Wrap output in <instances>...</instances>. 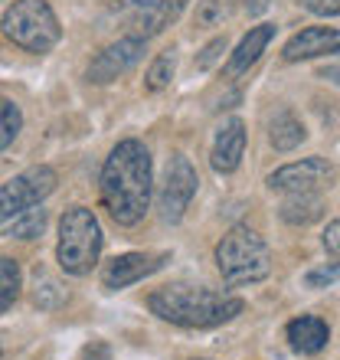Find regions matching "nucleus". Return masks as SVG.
<instances>
[{"mask_svg": "<svg viewBox=\"0 0 340 360\" xmlns=\"http://www.w3.org/2000/svg\"><path fill=\"white\" fill-rule=\"evenodd\" d=\"M151 154L134 138L115 144V151L105 158L98 190H102V203L108 210V217L118 226H134L144 219V213L151 207Z\"/></svg>", "mask_w": 340, "mask_h": 360, "instance_id": "nucleus-1", "label": "nucleus"}, {"mask_svg": "<svg viewBox=\"0 0 340 360\" xmlns=\"http://www.w3.org/2000/svg\"><path fill=\"white\" fill-rule=\"evenodd\" d=\"M151 311L161 321L180 324V328H216V324L233 321L242 314V298L223 292H209V288H193V285H170L148 298Z\"/></svg>", "mask_w": 340, "mask_h": 360, "instance_id": "nucleus-2", "label": "nucleus"}, {"mask_svg": "<svg viewBox=\"0 0 340 360\" xmlns=\"http://www.w3.org/2000/svg\"><path fill=\"white\" fill-rule=\"evenodd\" d=\"M216 266L226 285H252L268 278L272 252L252 226H233L216 246Z\"/></svg>", "mask_w": 340, "mask_h": 360, "instance_id": "nucleus-3", "label": "nucleus"}, {"mask_svg": "<svg viewBox=\"0 0 340 360\" xmlns=\"http://www.w3.org/2000/svg\"><path fill=\"white\" fill-rule=\"evenodd\" d=\"M102 256V226L92 210L72 207L59 223L56 259L66 275H89Z\"/></svg>", "mask_w": 340, "mask_h": 360, "instance_id": "nucleus-4", "label": "nucleus"}, {"mask_svg": "<svg viewBox=\"0 0 340 360\" xmlns=\"http://www.w3.org/2000/svg\"><path fill=\"white\" fill-rule=\"evenodd\" d=\"M0 30L27 53H49L63 37V27L46 0H13L0 17Z\"/></svg>", "mask_w": 340, "mask_h": 360, "instance_id": "nucleus-5", "label": "nucleus"}, {"mask_svg": "<svg viewBox=\"0 0 340 360\" xmlns=\"http://www.w3.org/2000/svg\"><path fill=\"white\" fill-rule=\"evenodd\" d=\"M56 184H59L56 171L46 167V164L30 167V171L17 174L13 180H7V184L0 187V223L20 217V213L30 207H39V203L56 190Z\"/></svg>", "mask_w": 340, "mask_h": 360, "instance_id": "nucleus-6", "label": "nucleus"}, {"mask_svg": "<svg viewBox=\"0 0 340 360\" xmlns=\"http://www.w3.org/2000/svg\"><path fill=\"white\" fill-rule=\"evenodd\" d=\"M197 187H200V177L193 171V164L190 158L183 154H174L167 164V171H164V184H161V217L167 223H180L183 213H187L190 200L197 197Z\"/></svg>", "mask_w": 340, "mask_h": 360, "instance_id": "nucleus-7", "label": "nucleus"}, {"mask_svg": "<svg viewBox=\"0 0 340 360\" xmlns=\"http://www.w3.org/2000/svg\"><path fill=\"white\" fill-rule=\"evenodd\" d=\"M128 17V27H131V37L151 39L157 37L161 30H167L174 20L187 10V0H124L118 4Z\"/></svg>", "mask_w": 340, "mask_h": 360, "instance_id": "nucleus-8", "label": "nucleus"}, {"mask_svg": "<svg viewBox=\"0 0 340 360\" xmlns=\"http://www.w3.org/2000/svg\"><path fill=\"white\" fill-rule=\"evenodd\" d=\"M334 180V167L324 158H304V161L285 164L268 177V187L278 193H321Z\"/></svg>", "mask_w": 340, "mask_h": 360, "instance_id": "nucleus-9", "label": "nucleus"}, {"mask_svg": "<svg viewBox=\"0 0 340 360\" xmlns=\"http://www.w3.org/2000/svg\"><path fill=\"white\" fill-rule=\"evenodd\" d=\"M144 43L141 37H124L112 46H105L98 56L89 63V82L95 86H105V82H115L118 76H124L128 69H134L144 56Z\"/></svg>", "mask_w": 340, "mask_h": 360, "instance_id": "nucleus-10", "label": "nucleus"}, {"mask_svg": "<svg viewBox=\"0 0 340 360\" xmlns=\"http://www.w3.org/2000/svg\"><path fill=\"white\" fill-rule=\"evenodd\" d=\"M331 53H340V30H331V27L301 30V33H294L282 49L285 63H301V59L331 56Z\"/></svg>", "mask_w": 340, "mask_h": 360, "instance_id": "nucleus-11", "label": "nucleus"}, {"mask_svg": "<svg viewBox=\"0 0 340 360\" xmlns=\"http://www.w3.org/2000/svg\"><path fill=\"white\" fill-rule=\"evenodd\" d=\"M167 256H151V252H124L112 262V266L105 269V288H128V285L141 282L148 275H154L157 269H164Z\"/></svg>", "mask_w": 340, "mask_h": 360, "instance_id": "nucleus-12", "label": "nucleus"}, {"mask_svg": "<svg viewBox=\"0 0 340 360\" xmlns=\"http://www.w3.org/2000/svg\"><path fill=\"white\" fill-rule=\"evenodd\" d=\"M242 154H246V124H242V118H229L216 131L209 164L216 174H233L242 164Z\"/></svg>", "mask_w": 340, "mask_h": 360, "instance_id": "nucleus-13", "label": "nucleus"}, {"mask_svg": "<svg viewBox=\"0 0 340 360\" xmlns=\"http://www.w3.org/2000/svg\"><path fill=\"white\" fill-rule=\"evenodd\" d=\"M275 39V27L272 23H259V27H252L246 33V37L239 39L236 53L229 56L226 69H223V76L226 79H239L242 72H249V66H255L259 63V56L265 53V46Z\"/></svg>", "mask_w": 340, "mask_h": 360, "instance_id": "nucleus-14", "label": "nucleus"}, {"mask_svg": "<svg viewBox=\"0 0 340 360\" xmlns=\"http://www.w3.org/2000/svg\"><path fill=\"white\" fill-rule=\"evenodd\" d=\"M285 334H288V341H292V347L298 354H318L327 347V341H331V328H327V321L318 318V314H301V318H294Z\"/></svg>", "mask_w": 340, "mask_h": 360, "instance_id": "nucleus-15", "label": "nucleus"}, {"mask_svg": "<svg viewBox=\"0 0 340 360\" xmlns=\"http://www.w3.org/2000/svg\"><path fill=\"white\" fill-rule=\"evenodd\" d=\"M278 213L292 226H311L324 217V200L321 193H288V200L282 203Z\"/></svg>", "mask_w": 340, "mask_h": 360, "instance_id": "nucleus-16", "label": "nucleus"}, {"mask_svg": "<svg viewBox=\"0 0 340 360\" xmlns=\"http://www.w3.org/2000/svg\"><path fill=\"white\" fill-rule=\"evenodd\" d=\"M268 138H272L275 151H294V148H298V144L308 138V131H304V124L298 122L292 112H278V115L272 118Z\"/></svg>", "mask_w": 340, "mask_h": 360, "instance_id": "nucleus-17", "label": "nucleus"}, {"mask_svg": "<svg viewBox=\"0 0 340 360\" xmlns=\"http://www.w3.org/2000/svg\"><path fill=\"white\" fill-rule=\"evenodd\" d=\"M20 285H23V275H20V266L10 256H0V314L7 311L10 304L17 302Z\"/></svg>", "mask_w": 340, "mask_h": 360, "instance_id": "nucleus-18", "label": "nucleus"}, {"mask_svg": "<svg viewBox=\"0 0 340 360\" xmlns=\"http://www.w3.org/2000/svg\"><path fill=\"white\" fill-rule=\"evenodd\" d=\"M43 229H46V210L30 207V210H23L20 217H13L7 236H13V239H37Z\"/></svg>", "mask_w": 340, "mask_h": 360, "instance_id": "nucleus-19", "label": "nucleus"}, {"mask_svg": "<svg viewBox=\"0 0 340 360\" xmlns=\"http://www.w3.org/2000/svg\"><path fill=\"white\" fill-rule=\"evenodd\" d=\"M174 69H177V56H174V49H167V53H161V56L154 59L148 76H144L148 92H164L170 86V79H174Z\"/></svg>", "mask_w": 340, "mask_h": 360, "instance_id": "nucleus-20", "label": "nucleus"}, {"mask_svg": "<svg viewBox=\"0 0 340 360\" xmlns=\"http://www.w3.org/2000/svg\"><path fill=\"white\" fill-rule=\"evenodd\" d=\"M23 128V115L10 98H0V151H7Z\"/></svg>", "mask_w": 340, "mask_h": 360, "instance_id": "nucleus-21", "label": "nucleus"}, {"mask_svg": "<svg viewBox=\"0 0 340 360\" xmlns=\"http://www.w3.org/2000/svg\"><path fill=\"white\" fill-rule=\"evenodd\" d=\"M236 0H200L197 4V23L200 27H219L223 20L233 17Z\"/></svg>", "mask_w": 340, "mask_h": 360, "instance_id": "nucleus-22", "label": "nucleus"}, {"mask_svg": "<svg viewBox=\"0 0 340 360\" xmlns=\"http://www.w3.org/2000/svg\"><path fill=\"white\" fill-rule=\"evenodd\" d=\"M337 278H340V262H327V266H318L304 275V285H308V288H327V285H334Z\"/></svg>", "mask_w": 340, "mask_h": 360, "instance_id": "nucleus-23", "label": "nucleus"}, {"mask_svg": "<svg viewBox=\"0 0 340 360\" xmlns=\"http://www.w3.org/2000/svg\"><path fill=\"white\" fill-rule=\"evenodd\" d=\"M304 10H311L318 17H337L340 13V0H301Z\"/></svg>", "mask_w": 340, "mask_h": 360, "instance_id": "nucleus-24", "label": "nucleus"}, {"mask_svg": "<svg viewBox=\"0 0 340 360\" xmlns=\"http://www.w3.org/2000/svg\"><path fill=\"white\" fill-rule=\"evenodd\" d=\"M219 53H226V37H219V39H213L207 49H203V56L197 59V69H209L213 63L219 59Z\"/></svg>", "mask_w": 340, "mask_h": 360, "instance_id": "nucleus-25", "label": "nucleus"}, {"mask_svg": "<svg viewBox=\"0 0 340 360\" xmlns=\"http://www.w3.org/2000/svg\"><path fill=\"white\" fill-rule=\"evenodd\" d=\"M324 249L340 262V219H334L331 226H327V233H324Z\"/></svg>", "mask_w": 340, "mask_h": 360, "instance_id": "nucleus-26", "label": "nucleus"}, {"mask_svg": "<svg viewBox=\"0 0 340 360\" xmlns=\"http://www.w3.org/2000/svg\"><path fill=\"white\" fill-rule=\"evenodd\" d=\"M85 360H112V351H108V344L92 341L89 347H85Z\"/></svg>", "mask_w": 340, "mask_h": 360, "instance_id": "nucleus-27", "label": "nucleus"}, {"mask_svg": "<svg viewBox=\"0 0 340 360\" xmlns=\"http://www.w3.org/2000/svg\"><path fill=\"white\" fill-rule=\"evenodd\" d=\"M242 4H246V10H249V13H259V10H265V7H268V0H242Z\"/></svg>", "mask_w": 340, "mask_h": 360, "instance_id": "nucleus-28", "label": "nucleus"}, {"mask_svg": "<svg viewBox=\"0 0 340 360\" xmlns=\"http://www.w3.org/2000/svg\"><path fill=\"white\" fill-rule=\"evenodd\" d=\"M321 79H331V82H337V86H340V66H327L321 72Z\"/></svg>", "mask_w": 340, "mask_h": 360, "instance_id": "nucleus-29", "label": "nucleus"}]
</instances>
